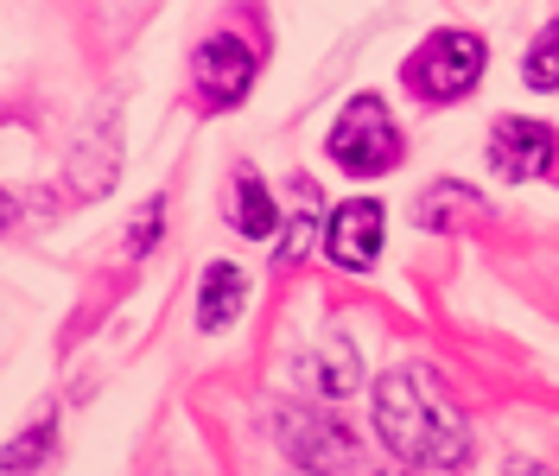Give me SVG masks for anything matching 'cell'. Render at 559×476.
I'll return each mask as SVG.
<instances>
[{"instance_id": "9", "label": "cell", "mask_w": 559, "mask_h": 476, "mask_svg": "<svg viewBox=\"0 0 559 476\" xmlns=\"http://www.w3.org/2000/svg\"><path fill=\"white\" fill-rule=\"evenodd\" d=\"M242 306H248L242 267H229V261L204 267V286H198V324H204V331H229V324L242 318Z\"/></svg>"}, {"instance_id": "5", "label": "cell", "mask_w": 559, "mask_h": 476, "mask_svg": "<svg viewBox=\"0 0 559 476\" xmlns=\"http://www.w3.org/2000/svg\"><path fill=\"white\" fill-rule=\"evenodd\" d=\"M293 381L312 388L318 401H349L362 388V362H356V343L349 337H312L293 356Z\"/></svg>"}, {"instance_id": "8", "label": "cell", "mask_w": 559, "mask_h": 476, "mask_svg": "<svg viewBox=\"0 0 559 476\" xmlns=\"http://www.w3.org/2000/svg\"><path fill=\"white\" fill-rule=\"evenodd\" d=\"M554 166V134L540 128V121H496V134H489V171L496 178H509V185H527V178H540V171Z\"/></svg>"}, {"instance_id": "15", "label": "cell", "mask_w": 559, "mask_h": 476, "mask_svg": "<svg viewBox=\"0 0 559 476\" xmlns=\"http://www.w3.org/2000/svg\"><path fill=\"white\" fill-rule=\"evenodd\" d=\"M0 223H7V191H0Z\"/></svg>"}, {"instance_id": "13", "label": "cell", "mask_w": 559, "mask_h": 476, "mask_svg": "<svg viewBox=\"0 0 559 476\" xmlns=\"http://www.w3.org/2000/svg\"><path fill=\"white\" fill-rule=\"evenodd\" d=\"M159 216H166V204H159V198H153V204L140 210L134 223H128V254H146V248H153V241H159Z\"/></svg>"}, {"instance_id": "11", "label": "cell", "mask_w": 559, "mask_h": 476, "mask_svg": "<svg viewBox=\"0 0 559 476\" xmlns=\"http://www.w3.org/2000/svg\"><path fill=\"white\" fill-rule=\"evenodd\" d=\"M312 223H318V185H293V229L280 241V261H299L306 254V241H312Z\"/></svg>"}, {"instance_id": "10", "label": "cell", "mask_w": 559, "mask_h": 476, "mask_svg": "<svg viewBox=\"0 0 559 476\" xmlns=\"http://www.w3.org/2000/svg\"><path fill=\"white\" fill-rule=\"evenodd\" d=\"M229 223L254 241L274 236V198H267V185L254 171H236V185H229Z\"/></svg>"}, {"instance_id": "7", "label": "cell", "mask_w": 559, "mask_h": 476, "mask_svg": "<svg viewBox=\"0 0 559 476\" xmlns=\"http://www.w3.org/2000/svg\"><path fill=\"white\" fill-rule=\"evenodd\" d=\"M324 254L349 273L376 267V254H382V204H376V198H349V204L324 223Z\"/></svg>"}, {"instance_id": "12", "label": "cell", "mask_w": 559, "mask_h": 476, "mask_svg": "<svg viewBox=\"0 0 559 476\" xmlns=\"http://www.w3.org/2000/svg\"><path fill=\"white\" fill-rule=\"evenodd\" d=\"M527 83L534 90H559V20H547L540 38L527 45Z\"/></svg>"}, {"instance_id": "1", "label": "cell", "mask_w": 559, "mask_h": 476, "mask_svg": "<svg viewBox=\"0 0 559 476\" xmlns=\"http://www.w3.org/2000/svg\"><path fill=\"white\" fill-rule=\"evenodd\" d=\"M376 432L414 471H457L471 457V419L457 413L452 388L419 362L376 381Z\"/></svg>"}, {"instance_id": "6", "label": "cell", "mask_w": 559, "mask_h": 476, "mask_svg": "<svg viewBox=\"0 0 559 476\" xmlns=\"http://www.w3.org/2000/svg\"><path fill=\"white\" fill-rule=\"evenodd\" d=\"M280 432H286V457L293 464H312V471H356L362 464V451L349 444L344 426H331V419H312V413H280Z\"/></svg>"}, {"instance_id": "3", "label": "cell", "mask_w": 559, "mask_h": 476, "mask_svg": "<svg viewBox=\"0 0 559 476\" xmlns=\"http://www.w3.org/2000/svg\"><path fill=\"white\" fill-rule=\"evenodd\" d=\"M331 159L349 178H382L401 159V134H394V115L382 108V96H356L331 128Z\"/></svg>"}, {"instance_id": "14", "label": "cell", "mask_w": 559, "mask_h": 476, "mask_svg": "<svg viewBox=\"0 0 559 476\" xmlns=\"http://www.w3.org/2000/svg\"><path fill=\"white\" fill-rule=\"evenodd\" d=\"M45 439H51V419H45V426H33V432H26V444H13V451H7L0 464H7V471H26V464H33V451H38V457L51 451Z\"/></svg>"}, {"instance_id": "2", "label": "cell", "mask_w": 559, "mask_h": 476, "mask_svg": "<svg viewBox=\"0 0 559 476\" xmlns=\"http://www.w3.org/2000/svg\"><path fill=\"white\" fill-rule=\"evenodd\" d=\"M484 64H489V51L477 33H432L407 58V90L426 96V103H457V96L477 90Z\"/></svg>"}, {"instance_id": "4", "label": "cell", "mask_w": 559, "mask_h": 476, "mask_svg": "<svg viewBox=\"0 0 559 476\" xmlns=\"http://www.w3.org/2000/svg\"><path fill=\"white\" fill-rule=\"evenodd\" d=\"M191 83H198L204 108H236L248 96V83H254V51L229 33H210L198 45V58H191Z\"/></svg>"}]
</instances>
